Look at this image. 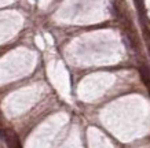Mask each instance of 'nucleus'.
I'll return each mask as SVG.
<instances>
[{
    "mask_svg": "<svg viewBox=\"0 0 150 148\" xmlns=\"http://www.w3.org/2000/svg\"><path fill=\"white\" fill-rule=\"evenodd\" d=\"M141 73H142V78L145 80V82L147 85H150V78H147V70L145 67H141Z\"/></svg>",
    "mask_w": 150,
    "mask_h": 148,
    "instance_id": "1",
    "label": "nucleus"
}]
</instances>
